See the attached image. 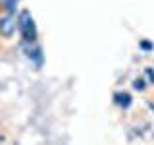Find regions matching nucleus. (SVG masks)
Wrapping results in <instances>:
<instances>
[{
	"instance_id": "6",
	"label": "nucleus",
	"mask_w": 154,
	"mask_h": 145,
	"mask_svg": "<svg viewBox=\"0 0 154 145\" xmlns=\"http://www.w3.org/2000/svg\"><path fill=\"white\" fill-rule=\"evenodd\" d=\"M146 79H144V77H135V79H133V83H131V87H133V89L135 91H139V93H143V91L144 89H146Z\"/></svg>"
},
{
	"instance_id": "8",
	"label": "nucleus",
	"mask_w": 154,
	"mask_h": 145,
	"mask_svg": "<svg viewBox=\"0 0 154 145\" xmlns=\"http://www.w3.org/2000/svg\"><path fill=\"white\" fill-rule=\"evenodd\" d=\"M144 79L148 85H154V68H144Z\"/></svg>"
},
{
	"instance_id": "7",
	"label": "nucleus",
	"mask_w": 154,
	"mask_h": 145,
	"mask_svg": "<svg viewBox=\"0 0 154 145\" xmlns=\"http://www.w3.org/2000/svg\"><path fill=\"white\" fill-rule=\"evenodd\" d=\"M139 48H141L143 52H152L154 50V43L146 41V39H141V41H139Z\"/></svg>"
},
{
	"instance_id": "3",
	"label": "nucleus",
	"mask_w": 154,
	"mask_h": 145,
	"mask_svg": "<svg viewBox=\"0 0 154 145\" xmlns=\"http://www.w3.org/2000/svg\"><path fill=\"white\" fill-rule=\"evenodd\" d=\"M17 31V18L10 14H0V37L2 39H12Z\"/></svg>"
},
{
	"instance_id": "4",
	"label": "nucleus",
	"mask_w": 154,
	"mask_h": 145,
	"mask_svg": "<svg viewBox=\"0 0 154 145\" xmlns=\"http://www.w3.org/2000/svg\"><path fill=\"white\" fill-rule=\"evenodd\" d=\"M114 103L122 110H127L129 106L133 105V97H131V93H127V91H118V93L114 95Z\"/></svg>"
},
{
	"instance_id": "1",
	"label": "nucleus",
	"mask_w": 154,
	"mask_h": 145,
	"mask_svg": "<svg viewBox=\"0 0 154 145\" xmlns=\"http://www.w3.org/2000/svg\"><path fill=\"white\" fill-rule=\"evenodd\" d=\"M16 18H17V31H19V37H21V43H27V45L38 43V29L31 10L21 8Z\"/></svg>"
},
{
	"instance_id": "11",
	"label": "nucleus",
	"mask_w": 154,
	"mask_h": 145,
	"mask_svg": "<svg viewBox=\"0 0 154 145\" xmlns=\"http://www.w3.org/2000/svg\"><path fill=\"white\" fill-rule=\"evenodd\" d=\"M19 2H21V0H19Z\"/></svg>"
},
{
	"instance_id": "5",
	"label": "nucleus",
	"mask_w": 154,
	"mask_h": 145,
	"mask_svg": "<svg viewBox=\"0 0 154 145\" xmlns=\"http://www.w3.org/2000/svg\"><path fill=\"white\" fill-rule=\"evenodd\" d=\"M2 12L4 14H10V16H17L19 12V0H6L2 6Z\"/></svg>"
},
{
	"instance_id": "10",
	"label": "nucleus",
	"mask_w": 154,
	"mask_h": 145,
	"mask_svg": "<svg viewBox=\"0 0 154 145\" xmlns=\"http://www.w3.org/2000/svg\"><path fill=\"white\" fill-rule=\"evenodd\" d=\"M148 106H150V108H152V110H154V103H148Z\"/></svg>"
},
{
	"instance_id": "9",
	"label": "nucleus",
	"mask_w": 154,
	"mask_h": 145,
	"mask_svg": "<svg viewBox=\"0 0 154 145\" xmlns=\"http://www.w3.org/2000/svg\"><path fill=\"white\" fill-rule=\"evenodd\" d=\"M4 2H6V0H0V10H2V6H4Z\"/></svg>"
},
{
	"instance_id": "2",
	"label": "nucleus",
	"mask_w": 154,
	"mask_h": 145,
	"mask_svg": "<svg viewBox=\"0 0 154 145\" xmlns=\"http://www.w3.org/2000/svg\"><path fill=\"white\" fill-rule=\"evenodd\" d=\"M21 48H23V54L33 66L35 70H41L42 64H45V52H42V47L35 43V45H27V43H21Z\"/></svg>"
}]
</instances>
